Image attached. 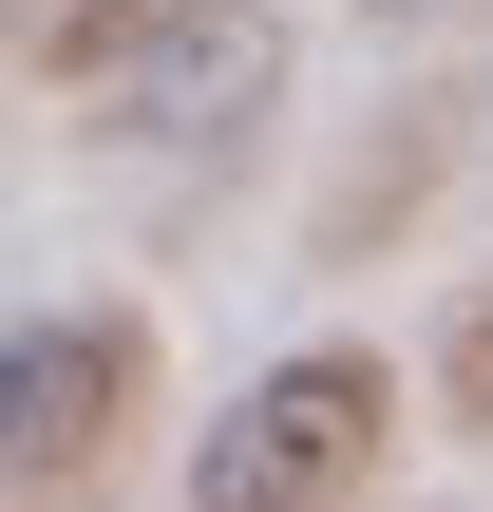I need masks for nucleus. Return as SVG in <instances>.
I'll return each instance as SVG.
<instances>
[{"label":"nucleus","mask_w":493,"mask_h":512,"mask_svg":"<svg viewBox=\"0 0 493 512\" xmlns=\"http://www.w3.org/2000/svg\"><path fill=\"white\" fill-rule=\"evenodd\" d=\"M456 152H493V76H475V95H456Z\"/></svg>","instance_id":"0eeeda50"},{"label":"nucleus","mask_w":493,"mask_h":512,"mask_svg":"<svg viewBox=\"0 0 493 512\" xmlns=\"http://www.w3.org/2000/svg\"><path fill=\"white\" fill-rule=\"evenodd\" d=\"M456 418H475V437H493V285H475V304H456Z\"/></svg>","instance_id":"39448f33"},{"label":"nucleus","mask_w":493,"mask_h":512,"mask_svg":"<svg viewBox=\"0 0 493 512\" xmlns=\"http://www.w3.org/2000/svg\"><path fill=\"white\" fill-rule=\"evenodd\" d=\"M342 19H361V38H399V19H456V0H342Z\"/></svg>","instance_id":"423d86ee"},{"label":"nucleus","mask_w":493,"mask_h":512,"mask_svg":"<svg viewBox=\"0 0 493 512\" xmlns=\"http://www.w3.org/2000/svg\"><path fill=\"white\" fill-rule=\"evenodd\" d=\"M171 19H209V0H57V38H38V57H57V95H95V76H114V57H152Z\"/></svg>","instance_id":"20e7f679"},{"label":"nucleus","mask_w":493,"mask_h":512,"mask_svg":"<svg viewBox=\"0 0 493 512\" xmlns=\"http://www.w3.org/2000/svg\"><path fill=\"white\" fill-rule=\"evenodd\" d=\"M133 418H152V323L133 304H19L0 323V494L114 475Z\"/></svg>","instance_id":"f03ea898"},{"label":"nucleus","mask_w":493,"mask_h":512,"mask_svg":"<svg viewBox=\"0 0 493 512\" xmlns=\"http://www.w3.org/2000/svg\"><path fill=\"white\" fill-rule=\"evenodd\" d=\"M380 475H399V361L380 342H285L228 399V437H190V494L209 512H342Z\"/></svg>","instance_id":"f257e3e1"},{"label":"nucleus","mask_w":493,"mask_h":512,"mask_svg":"<svg viewBox=\"0 0 493 512\" xmlns=\"http://www.w3.org/2000/svg\"><path fill=\"white\" fill-rule=\"evenodd\" d=\"M266 114H285V19H266V0H209V19H171L152 57L95 76V133H114V152H171V171H190V152H247Z\"/></svg>","instance_id":"7ed1b4c3"}]
</instances>
